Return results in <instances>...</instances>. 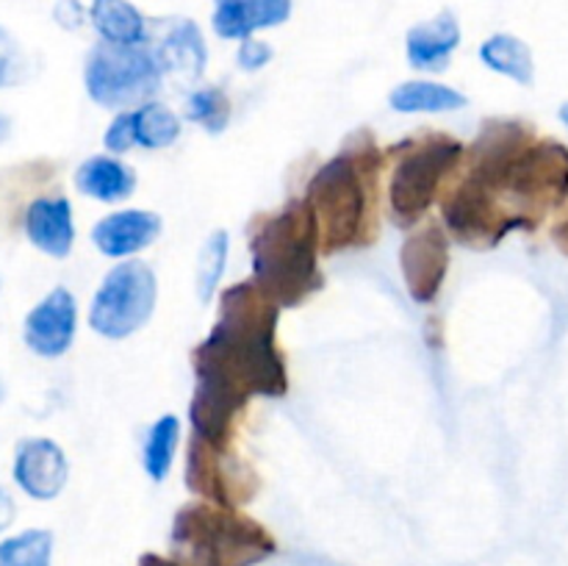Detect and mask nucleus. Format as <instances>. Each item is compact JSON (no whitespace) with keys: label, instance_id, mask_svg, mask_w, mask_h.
Returning a JSON list of instances; mask_svg holds the SVG:
<instances>
[{"label":"nucleus","instance_id":"1","mask_svg":"<svg viewBox=\"0 0 568 566\" xmlns=\"http://www.w3.org/2000/svg\"><path fill=\"white\" fill-rule=\"evenodd\" d=\"M568 200V148L519 120H491L466 148L460 178L442 194V225L458 244L491 250L536 231Z\"/></svg>","mask_w":568,"mask_h":566},{"label":"nucleus","instance_id":"2","mask_svg":"<svg viewBox=\"0 0 568 566\" xmlns=\"http://www.w3.org/2000/svg\"><path fill=\"white\" fill-rule=\"evenodd\" d=\"M281 311L253 277L222 289L214 327L192 353L194 377L227 383L247 397H286L288 372L277 344Z\"/></svg>","mask_w":568,"mask_h":566},{"label":"nucleus","instance_id":"3","mask_svg":"<svg viewBox=\"0 0 568 566\" xmlns=\"http://www.w3.org/2000/svg\"><path fill=\"white\" fill-rule=\"evenodd\" d=\"M383 153L369 131L349 142L311 175L305 203L320 222L322 253L338 255L366 247L377 236V178Z\"/></svg>","mask_w":568,"mask_h":566},{"label":"nucleus","instance_id":"4","mask_svg":"<svg viewBox=\"0 0 568 566\" xmlns=\"http://www.w3.org/2000/svg\"><path fill=\"white\" fill-rule=\"evenodd\" d=\"M320 222L305 200H292L255 222L250 233L253 281L281 309H297L314 297L325 277L320 270Z\"/></svg>","mask_w":568,"mask_h":566},{"label":"nucleus","instance_id":"5","mask_svg":"<svg viewBox=\"0 0 568 566\" xmlns=\"http://www.w3.org/2000/svg\"><path fill=\"white\" fill-rule=\"evenodd\" d=\"M170 544L183 566H258L277 555V538L258 519L205 499L172 516Z\"/></svg>","mask_w":568,"mask_h":566},{"label":"nucleus","instance_id":"6","mask_svg":"<svg viewBox=\"0 0 568 566\" xmlns=\"http://www.w3.org/2000/svg\"><path fill=\"white\" fill-rule=\"evenodd\" d=\"M397 150V148H394ZM466 148L449 133H427L397 150L388 178V211L394 225L410 231L442 200L444 183L464 166Z\"/></svg>","mask_w":568,"mask_h":566},{"label":"nucleus","instance_id":"7","mask_svg":"<svg viewBox=\"0 0 568 566\" xmlns=\"http://www.w3.org/2000/svg\"><path fill=\"white\" fill-rule=\"evenodd\" d=\"M164 83L159 61L148 44L98 42L83 61V87L100 109L128 111L153 100Z\"/></svg>","mask_w":568,"mask_h":566},{"label":"nucleus","instance_id":"8","mask_svg":"<svg viewBox=\"0 0 568 566\" xmlns=\"http://www.w3.org/2000/svg\"><path fill=\"white\" fill-rule=\"evenodd\" d=\"M159 277L148 261L125 259L111 266L89 305V327L98 336L120 342L142 331L155 314Z\"/></svg>","mask_w":568,"mask_h":566},{"label":"nucleus","instance_id":"9","mask_svg":"<svg viewBox=\"0 0 568 566\" xmlns=\"http://www.w3.org/2000/svg\"><path fill=\"white\" fill-rule=\"evenodd\" d=\"M186 488L205 503L244 508L261 488V477L233 447H214L203 438H189Z\"/></svg>","mask_w":568,"mask_h":566},{"label":"nucleus","instance_id":"10","mask_svg":"<svg viewBox=\"0 0 568 566\" xmlns=\"http://www.w3.org/2000/svg\"><path fill=\"white\" fill-rule=\"evenodd\" d=\"M399 270L416 305L436 303L449 270V233L444 225H427L410 233L399 247Z\"/></svg>","mask_w":568,"mask_h":566},{"label":"nucleus","instance_id":"11","mask_svg":"<svg viewBox=\"0 0 568 566\" xmlns=\"http://www.w3.org/2000/svg\"><path fill=\"white\" fill-rule=\"evenodd\" d=\"M78 333V300L67 286H55L22 320V342L39 358H61Z\"/></svg>","mask_w":568,"mask_h":566},{"label":"nucleus","instance_id":"12","mask_svg":"<svg viewBox=\"0 0 568 566\" xmlns=\"http://www.w3.org/2000/svg\"><path fill=\"white\" fill-rule=\"evenodd\" d=\"M150 37H155L150 50L164 72V81L172 78L181 87H194L203 78L209 67V44L197 22L189 17H170V20H161L159 28L150 31Z\"/></svg>","mask_w":568,"mask_h":566},{"label":"nucleus","instance_id":"13","mask_svg":"<svg viewBox=\"0 0 568 566\" xmlns=\"http://www.w3.org/2000/svg\"><path fill=\"white\" fill-rule=\"evenodd\" d=\"M11 477L22 494L39 499V503H50L64 492L67 477H70V461L53 438H22L14 449Z\"/></svg>","mask_w":568,"mask_h":566},{"label":"nucleus","instance_id":"14","mask_svg":"<svg viewBox=\"0 0 568 566\" xmlns=\"http://www.w3.org/2000/svg\"><path fill=\"white\" fill-rule=\"evenodd\" d=\"M161 231H164V222L155 211L122 209L94 222L92 244L105 259H133L142 250L153 247Z\"/></svg>","mask_w":568,"mask_h":566},{"label":"nucleus","instance_id":"15","mask_svg":"<svg viewBox=\"0 0 568 566\" xmlns=\"http://www.w3.org/2000/svg\"><path fill=\"white\" fill-rule=\"evenodd\" d=\"M460 22L453 11H442V14L430 17V20H422L416 26L408 28L405 33V59L414 70L430 72H447L453 64L455 50L460 48Z\"/></svg>","mask_w":568,"mask_h":566},{"label":"nucleus","instance_id":"16","mask_svg":"<svg viewBox=\"0 0 568 566\" xmlns=\"http://www.w3.org/2000/svg\"><path fill=\"white\" fill-rule=\"evenodd\" d=\"M294 0H216L211 28L220 39L242 42L292 20Z\"/></svg>","mask_w":568,"mask_h":566},{"label":"nucleus","instance_id":"17","mask_svg":"<svg viewBox=\"0 0 568 566\" xmlns=\"http://www.w3.org/2000/svg\"><path fill=\"white\" fill-rule=\"evenodd\" d=\"M26 239L50 259H67L75 244V220H72V203L64 194L53 198H37L26 209Z\"/></svg>","mask_w":568,"mask_h":566},{"label":"nucleus","instance_id":"18","mask_svg":"<svg viewBox=\"0 0 568 566\" xmlns=\"http://www.w3.org/2000/svg\"><path fill=\"white\" fill-rule=\"evenodd\" d=\"M78 192L98 203H122L136 192V170L116 155H92L72 175Z\"/></svg>","mask_w":568,"mask_h":566},{"label":"nucleus","instance_id":"19","mask_svg":"<svg viewBox=\"0 0 568 566\" xmlns=\"http://www.w3.org/2000/svg\"><path fill=\"white\" fill-rule=\"evenodd\" d=\"M89 22L98 31L100 42L109 44H148L150 22L131 0H92Z\"/></svg>","mask_w":568,"mask_h":566},{"label":"nucleus","instance_id":"20","mask_svg":"<svg viewBox=\"0 0 568 566\" xmlns=\"http://www.w3.org/2000/svg\"><path fill=\"white\" fill-rule=\"evenodd\" d=\"M388 105L399 114H449L469 105V98L447 83L405 81L392 89Z\"/></svg>","mask_w":568,"mask_h":566},{"label":"nucleus","instance_id":"21","mask_svg":"<svg viewBox=\"0 0 568 566\" xmlns=\"http://www.w3.org/2000/svg\"><path fill=\"white\" fill-rule=\"evenodd\" d=\"M477 55L488 70L510 78L519 87H532V81H536V59H532L530 44L516 33H491L480 44Z\"/></svg>","mask_w":568,"mask_h":566},{"label":"nucleus","instance_id":"22","mask_svg":"<svg viewBox=\"0 0 568 566\" xmlns=\"http://www.w3.org/2000/svg\"><path fill=\"white\" fill-rule=\"evenodd\" d=\"M178 442H181V420L175 414H164L148 427V436L142 444V466L144 475L153 483H164L175 464Z\"/></svg>","mask_w":568,"mask_h":566},{"label":"nucleus","instance_id":"23","mask_svg":"<svg viewBox=\"0 0 568 566\" xmlns=\"http://www.w3.org/2000/svg\"><path fill=\"white\" fill-rule=\"evenodd\" d=\"M133 122H136V144L144 150H164L181 139V117L166 109L159 100L133 109Z\"/></svg>","mask_w":568,"mask_h":566},{"label":"nucleus","instance_id":"24","mask_svg":"<svg viewBox=\"0 0 568 566\" xmlns=\"http://www.w3.org/2000/svg\"><path fill=\"white\" fill-rule=\"evenodd\" d=\"M227 253H231V236L225 228L211 233L197 253V266H194V294L200 303L209 305L220 292V281L225 275Z\"/></svg>","mask_w":568,"mask_h":566},{"label":"nucleus","instance_id":"25","mask_svg":"<svg viewBox=\"0 0 568 566\" xmlns=\"http://www.w3.org/2000/svg\"><path fill=\"white\" fill-rule=\"evenodd\" d=\"M233 105L222 89L216 87H197L186 94V103H183V117L194 125H200L209 133H222L231 125Z\"/></svg>","mask_w":568,"mask_h":566},{"label":"nucleus","instance_id":"26","mask_svg":"<svg viewBox=\"0 0 568 566\" xmlns=\"http://www.w3.org/2000/svg\"><path fill=\"white\" fill-rule=\"evenodd\" d=\"M26 78V53L6 28H0V89L17 87Z\"/></svg>","mask_w":568,"mask_h":566},{"label":"nucleus","instance_id":"27","mask_svg":"<svg viewBox=\"0 0 568 566\" xmlns=\"http://www.w3.org/2000/svg\"><path fill=\"white\" fill-rule=\"evenodd\" d=\"M103 148L109 150V153H114V155L131 153L133 148H139V144H136V122H133V109L116 111L114 120L109 122V128H105V133H103Z\"/></svg>","mask_w":568,"mask_h":566},{"label":"nucleus","instance_id":"28","mask_svg":"<svg viewBox=\"0 0 568 566\" xmlns=\"http://www.w3.org/2000/svg\"><path fill=\"white\" fill-rule=\"evenodd\" d=\"M272 59H275V48H272L270 42H264V39L250 37V39H242V42H239L236 64L242 67L244 72L264 70Z\"/></svg>","mask_w":568,"mask_h":566},{"label":"nucleus","instance_id":"29","mask_svg":"<svg viewBox=\"0 0 568 566\" xmlns=\"http://www.w3.org/2000/svg\"><path fill=\"white\" fill-rule=\"evenodd\" d=\"M53 17L61 28H67V31H75V28H81L83 22H87V9H83L78 0H59Z\"/></svg>","mask_w":568,"mask_h":566},{"label":"nucleus","instance_id":"30","mask_svg":"<svg viewBox=\"0 0 568 566\" xmlns=\"http://www.w3.org/2000/svg\"><path fill=\"white\" fill-rule=\"evenodd\" d=\"M11 519H14V499L0 488V533L11 525Z\"/></svg>","mask_w":568,"mask_h":566},{"label":"nucleus","instance_id":"31","mask_svg":"<svg viewBox=\"0 0 568 566\" xmlns=\"http://www.w3.org/2000/svg\"><path fill=\"white\" fill-rule=\"evenodd\" d=\"M136 566H183L178 558H166V555H159V553H144L142 558H139Z\"/></svg>","mask_w":568,"mask_h":566},{"label":"nucleus","instance_id":"32","mask_svg":"<svg viewBox=\"0 0 568 566\" xmlns=\"http://www.w3.org/2000/svg\"><path fill=\"white\" fill-rule=\"evenodd\" d=\"M552 242L558 244V247L568 255V216H566V220H560L558 225L552 228Z\"/></svg>","mask_w":568,"mask_h":566},{"label":"nucleus","instance_id":"33","mask_svg":"<svg viewBox=\"0 0 568 566\" xmlns=\"http://www.w3.org/2000/svg\"><path fill=\"white\" fill-rule=\"evenodd\" d=\"M9 137H11V120L0 111V144L9 142Z\"/></svg>","mask_w":568,"mask_h":566},{"label":"nucleus","instance_id":"34","mask_svg":"<svg viewBox=\"0 0 568 566\" xmlns=\"http://www.w3.org/2000/svg\"><path fill=\"white\" fill-rule=\"evenodd\" d=\"M558 117H560V122H564V125L568 128V100H566V103H564V105H560Z\"/></svg>","mask_w":568,"mask_h":566}]
</instances>
